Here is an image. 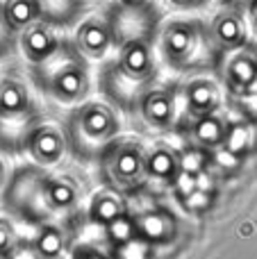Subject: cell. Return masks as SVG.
I'll use <instances>...</instances> for the list:
<instances>
[{
	"label": "cell",
	"mask_w": 257,
	"mask_h": 259,
	"mask_svg": "<svg viewBox=\"0 0 257 259\" xmlns=\"http://www.w3.org/2000/svg\"><path fill=\"white\" fill-rule=\"evenodd\" d=\"M34 77L41 89L53 94L55 98L64 100V103L82 98L87 87H89L84 64L71 48L57 46V50L48 59L34 64Z\"/></svg>",
	"instance_id": "6da1fadb"
},
{
	"label": "cell",
	"mask_w": 257,
	"mask_h": 259,
	"mask_svg": "<svg viewBox=\"0 0 257 259\" xmlns=\"http://www.w3.org/2000/svg\"><path fill=\"white\" fill-rule=\"evenodd\" d=\"M116 127V116L112 114V109L98 103H89L73 114L68 137L77 152L89 157L112 141Z\"/></svg>",
	"instance_id": "7a4b0ae2"
},
{
	"label": "cell",
	"mask_w": 257,
	"mask_h": 259,
	"mask_svg": "<svg viewBox=\"0 0 257 259\" xmlns=\"http://www.w3.org/2000/svg\"><path fill=\"white\" fill-rule=\"evenodd\" d=\"M164 55L176 66H187L191 62H198L200 50L205 48V34L198 23L189 21H173L164 30Z\"/></svg>",
	"instance_id": "3957f363"
},
{
	"label": "cell",
	"mask_w": 257,
	"mask_h": 259,
	"mask_svg": "<svg viewBox=\"0 0 257 259\" xmlns=\"http://www.w3.org/2000/svg\"><path fill=\"white\" fill-rule=\"evenodd\" d=\"M146 82L148 80H139V77L127 75L118 64L103 71V91L109 96V100H114L123 109H135L141 103Z\"/></svg>",
	"instance_id": "277c9868"
},
{
	"label": "cell",
	"mask_w": 257,
	"mask_h": 259,
	"mask_svg": "<svg viewBox=\"0 0 257 259\" xmlns=\"http://www.w3.org/2000/svg\"><path fill=\"white\" fill-rule=\"evenodd\" d=\"M57 46L59 44L55 39L50 25L46 21H41V18L21 30V48L32 64H39L44 59H48L57 50Z\"/></svg>",
	"instance_id": "5b68a950"
},
{
	"label": "cell",
	"mask_w": 257,
	"mask_h": 259,
	"mask_svg": "<svg viewBox=\"0 0 257 259\" xmlns=\"http://www.w3.org/2000/svg\"><path fill=\"white\" fill-rule=\"evenodd\" d=\"M109 168L118 182H132L146 170V157L135 141L118 143L109 150Z\"/></svg>",
	"instance_id": "8992f818"
},
{
	"label": "cell",
	"mask_w": 257,
	"mask_h": 259,
	"mask_svg": "<svg viewBox=\"0 0 257 259\" xmlns=\"http://www.w3.org/2000/svg\"><path fill=\"white\" fill-rule=\"evenodd\" d=\"M118 66L132 77L150 80L153 75V53H150L148 39H130L121 46V62Z\"/></svg>",
	"instance_id": "52a82bcc"
},
{
	"label": "cell",
	"mask_w": 257,
	"mask_h": 259,
	"mask_svg": "<svg viewBox=\"0 0 257 259\" xmlns=\"http://www.w3.org/2000/svg\"><path fill=\"white\" fill-rule=\"evenodd\" d=\"M25 146L30 148V152L39 161L53 164L64 152V134L57 127H50V125L32 127L25 139Z\"/></svg>",
	"instance_id": "ba28073f"
},
{
	"label": "cell",
	"mask_w": 257,
	"mask_h": 259,
	"mask_svg": "<svg viewBox=\"0 0 257 259\" xmlns=\"http://www.w3.org/2000/svg\"><path fill=\"white\" fill-rule=\"evenodd\" d=\"M112 27L107 21L89 18L77 27V48L89 57H103L112 46Z\"/></svg>",
	"instance_id": "9c48e42d"
},
{
	"label": "cell",
	"mask_w": 257,
	"mask_h": 259,
	"mask_svg": "<svg viewBox=\"0 0 257 259\" xmlns=\"http://www.w3.org/2000/svg\"><path fill=\"white\" fill-rule=\"evenodd\" d=\"M139 105H141V112H144V118L150 125L164 130L173 123L176 105H173L171 94H166V91H146Z\"/></svg>",
	"instance_id": "30bf717a"
},
{
	"label": "cell",
	"mask_w": 257,
	"mask_h": 259,
	"mask_svg": "<svg viewBox=\"0 0 257 259\" xmlns=\"http://www.w3.org/2000/svg\"><path fill=\"white\" fill-rule=\"evenodd\" d=\"M187 109L194 116H203V114H212L219 105V89L214 82L209 80H194L185 91Z\"/></svg>",
	"instance_id": "8fae6325"
},
{
	"label": "cell",
	"mask_w": 257,
	"mask_h": 259,
	"mask_svg": "<svg viewBox=\"0 0 257 259\" xmlns=\"http://www.w3.org/2000/svg\"><path fill=\"white\" fill-rule=\"evenodd\" d=\"M212 39L223 48H237L244 41V23L235 12H221L212 23Z\"/></svg>",
	"instance_id": "7c38bea8"
},
{
	"label": "cell",
	"mask_w": 257,
	"mask_h": 259,
	"mask_svg": "<svg viewBox=\"0 0 257 259\" xmlns=\"http://www.w3.org/2000/svg\"><path fill=\"white\" fill-rule=\"evenodd\" d=\"M84 0H36L39 5V18L48 25H64L73 23L80 14Z\"/></svg>",
	"instance_id": "4fadbf2b"
},
{
	"label": "cell",
	"mask_w": 257,
	"mask_h": 259,
	"mask_svg": "<svg viewBox=\"0 0 257 259\" xmlns=\"http://www.w3.org/2000/svg\"><path fill=\"white\" fill-rule=\"evenodd\" d=\"M191 137L200 148H217L226 139V125L219 116H214V112L203 114L191 125Z\"/></svg>",
	"instance_id": "5bb4252c"
},
{
	"label": "cell",
	"mask_w": 257,
	"mask_h": 259,
	"mask_svg": "<svg viewBox=\"0 0 257 259\" xmlns=\"http://www.w3.org/2000/svg\"><path fill=\"white\" fill-rule=\"evenodd\" d=\"M3 5V16L7 25L14 32H21L30 23L39 21V5L36 0H5Z\"/></svg>",
	"instance_id": "9a60e30c"
},
{
	"label": "cell",
	"mask_w": 257,
	"mask_h": 259,
	"mask_svg": "<svg viewBox=\"0 0 257 259\" xmlns=\"http://www.w3.org/2000/svg\"><path fill=\"white\" fill-rule=\"evenodd\" d=\"M32 112L30 98H27V89L16 80H5L0 82V114H27Z\"/></svg>",
	"instance_id": "2e32d148"
},
{
	"label": "cell",
	"mask_w": 257,
	"mask_h": 259,
	"mask_svg": "<svg viewBox=\"0 0 257 259\" xmlns=\"http://www.w3.org/2000/svg\"><path fill=\"white\" fill-rule=\"evenodd\" d=\"M228 82L239 91H250L257 82V64L246 55L235 57L228 64Z\"/></svg>",
	"instance_id": "e0dca14e"
},
{
	"label": "cell",
	"mask_w": 257,
	"mask_h": 259,
	"mask_svg": "<svg viewBox=\"0 0 257 259\" xmlns=\"http://www.w3.org/2000/svg\"><path fill=\"white\" fill-rule=\"evenodd\" d=\"M137 228L150 241H166L173 234V221L162 211H150V214H144L137 221Z\"/></svg>",
	"instance_id": "ac0fdd59"
},
{
	"label": "cell",
	"mask_w": 257,
	"mask_h": 259,
	"mask_svg": "<svg viewBox=\"0 0 257 259\" xmlns=\"http://www.w3.org/2000/svg\"><path fill=\"white\" fill-rule=\"evenodd\" d=\"M146 170L155 178H176L178 175V157L168 148H155L150 157L146 159Z\"/></svg>",
	"instance_id": "d6986e66"
},
{
	"label": "cell",
	"mask_w": 257,
	"mask_h": 259,
	"mask_svg": "<svg viewBox=\"0 0 257 259\" xmlns=\"http://www.w3.org/2000/svg\"><path fill=\"white\" fill-rule=\"evenodd\" d=\"M62 248H64V237L57 228H44L41 230L39 239H36V250H39L46 259L59 257Z\"/></svg>",
	"instance_id": "ffe728a7"
},
{
	"label": "cell",
	"mask_w": 257,
	"mask_h": 259,
	"mask_svg": "<svg viewBox=\"0 0 257 259\" xmlns=\"http://www.w3.org/2000/svg\"><path fill=\"white\" fill-rule=\"evenodd\" d=\"M107 232L114 243L123 246V243L132 241L137 237V223L132 219H127V216H116L114 221L107 223Z\"/></svg>",
	"instance_id": "44dd1931"
},
{
	"label": "cell",
	"mask_w": 257,
	"mask_h": 259,
	"mask_svg": "<svg viewBox=\"0 0 257 259\" xmlns=\"http://www.w3.org/2000/svg\"><path fill=\"white\" fill-rule=\"evenodd\" d=\"M91 216H94V221L107 225L109 221H114L116 216H121V202H118L114 196H100L98 200L94 202Z\"/></svg>",
	"instance_id": "7402d4cb"
},
{
	"label": "cell",
	"mask_w": 257,
	"mask_h": 259,
	"mask_svg": "<svg viewBox=\"0 0 257 259\" xmlns=\"http://www.w3.org/2000/svg\"><path fill=\"white\" fill-rule=\"evenodd\" d=\"M205 166H207V155L200 148H189L178 157V168L185 170V173L200 175L205 170Z\"/></svg>",
	"instance_id": "603a6c76"
},
{
	"label": "cell",
	"mask_w": 257,
	"mask_h": 259,
	"mask_svg": "<svg viewBox=\"0 0 257 259\" xmlns=\"http://www.w3.org/2000/svg\"><path fill=\"white\" fill-rule=\"evenodd\" d=\"M46 191H48V200L57 207H66L75 200V189H73L68 182H62V180H53V182H48Z\"/></svg>",
	"instance_id": "cb8c5ba5"
},
{
	"label": "cell",
	"mask_w": 257,
	"mask_h": 259,
	"mask_svg": "<svg viewBox=\"0 0 257 259\" xmlns=\"http://www.w3.org/2000/svg\"><path fill=\"white\" fill-rule=\"evenodd\" d=\"M226 148L230 152H241L246 146L250 143V132L246 127H241V125H237V127H230V130H226Z\"/></svg>",
	"instance_id": "d4e9b609"
},
{
	"label": "cell",
	"mask_w": 257,
	"mask_h": 259,
	"mask_svg": "<svg viewBox=\"0 0 257 259\" xmlns=\"http://www.w3.org/2000/svg\"><path fill=\"white\" fill-rule=\"evenodd\" d=\"M182 205H185V209H189V211H205L209 205H212V196H209V191L194 189L191 193H187V196L182 198Z\"/></svg>",
	"instance_id": "484cf974"
},
{
	"label": "cell",
	"mask_w": 257,
	"mask_h": 259,
	"mask_svg": "<svg viewBox=\"0 0 257 259\" xmlns=\"http://www.w3.org/2000/svg\"><path fill=\"white\" fill-rule=\"evenodd\" d=\"M14 34H16V32L7 25V21H5V16H3V5H0V57L7 55L9 50L14 48Z\"/></svg>",
	"instance_id": "4316f807"
},
{
	"label": "cell",
	"mask_w": 257,
	"mask_h": 259,
	"mask_svg": "<svg viewBox=\"0 0 257 259\" xmlns=\"http://www.w3.org/2000/svg\"><path fill=\"white\" fill-rule=\"evenodd\" d=\"M194 189H198V187H196V175L180 170V173L176 175V191L180 193V198H185L187 193H191Z\"/></svg>",
	"instance_id": "83f0119b"
},
{
	"label": "cell",
	"mask_w": 257,
	"mask_h": 259,
	"mask_svg": "<svg viewBox=\"0 0 257 259\" xmlns=\"http://www.w3.org/2000/svg\"><path fill=\"white\" fill-rule=\"evenodd\" d=\"M214 161H217L219 166H223V168H235L237 166V155L235 152H230L228 148H221V150L214 152Z\"/></svg>",
	"instance_id": "f1b7e54d"
},
{
	"label": "cell",
	"mask_w": 257,
	"mask_h": 259,
	"mask_svg": "<svg viewBox=\"0 0 257 259\" xmlns=\"http://www.w3.org/2000/svg\"><path fill=\"white\" fill-rule=\"evenodd\" d=\"M9 246H12V230H9L7 223L0 221V252L9 250Z\"/></svg>",
	"instance_id": "f546056e"
},
{
	"label": "cell",
	"mask_w": 257,
	"mask_h": 259,
	"mask_svg": "<svg viewBox=\"0 0 257 259\" xmlns=\"http://www.w3.org/2000/svg\"><path fill=\"white\" fill-rule=\"evenodd\" d=\"M176 7H185V9H189V7H200V5H205L207 0H171Z\"/></svg>",
	"instance_id": "4dcf8cb0"
},
{
	"label": "cell",
	"mask_w": 257,
	"mask_h": 259,
	"mask_svg": "<svg viewBox=\"0 0 257 259\" xmlns=\"http://www.w3.org/2000/svg\"><path fill=\"white\" fill-rule=\"evenodd\" d=\"M123 5H141V3H146V0H121Z\"/></svg>",
	"instance_id": "1f68e13d"
},
{
	"label": "cell",
	"mask_w": 257,
	"mask_h": 259,
	"mask_svg": "<svg viewBox=\"0 0 257 259\" xmlns=\"http://www.w3.org/2000/svg\"><path fill=\"white\" fill-rule=\"evenodd\" d=\"M3 178H5V168H3V161H0V182H3Z\"/></svg>",
	"instance_id": "d6a6232c"
},
{
	"label": "cell",
	"mask_w": 257,
	"mask_h": 259,
	"mask_svg": "<svg viewBox=\"0 0 257 259\" xmlns=\"http://www.w3.org/2000/svg\"><path fill=\"white\" fill-rule=\"evenodd\" d=\"M87 259H105V257H98V255H91V257H87Z\"/></svg>",
	"instance_id": "836d02e7"
},
{
	"label": "cell",
	"mask_w": 257,
	"mask_h": 259,
	"mask_svg": "<svg viewBox=\"0 0 257 259\" xmlns=\"http://www.w3.org/2000/svg\"><path fill=\"white\" fill-rule=\"evenodd\" d=\"M255 23H257V9H255Z\"/></svg>",
	"instance_id": "e575fe53"
},
{
	"label": "cell",
	"mask_w": 257,
	"mask_h": 259,
	"mask_svg": "<svg viewBox=\"0 0 257 259\" xmlns=\"http://www.w3.org/2000/svg\"><path fill=\"white\" fill-rule=\"evenodd\" d=\"M77 259H82V257H77Z\"/></svg>",
	"instance_id": "d590c367"
}]
</instances>
